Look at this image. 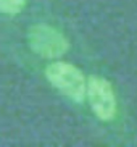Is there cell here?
I'll return each mask as SVG.
<instances>
[{"label": "cell", "mask_w": 137, "mask_h": 147, "mask_svg": "<svg viewBox=\"0 0 137 147\" xmlns=\"http://www.w3.org/2000/svg\"><path fill=\"white\" fill-rule=\"evenodd\" d=\"M45 78L53 87L74 102L86 99L87 79L79 68L66 61H53L45 68Z\"/></svg>", "instance_id": "1"}, {"label": "cell", "mask_w": 137, "mask_h": 147, "mask_svg": "<svg viewBox=\"0 0 137 147\" xmlns=\"http://www.w3.org/2000/svg\"><path fill=\"white\" fill-rule=\"evenodd\" d=\"M29 47L42 58L53 60L60 58L69 50V40L66 36L48 24H34L28 32Z\"/></svg>", "instance_id": "2"}, {"label": "cell", "mask_w": 137, "mask_h": 147, "mask_svg": "<svg viewBox=\"0 0 137 147\" xmlns=\"http://www.w3.org/2000/svg\"><path fill=\"white\" fill-rule=\"evenodd\" d=\"M86 97L94 115L102 121H111L116 117V95L111 82L102 76H89Z\"/></svg>", "instance_id": "3"}, {"label": "cell", "mask_w": 137, "mask_h": 147, "mask_svg": "<svg viewBox=\"0 0 137 147\" xmlns=\"http://www.w3.org/2000/svg\"><path fill=\"white\" fill-rule=\"evenodd\" d=\"M24 5L26 0H0V11L5 15H18Z\"/></svg>", "instance_id": "4"}]
</instances>
